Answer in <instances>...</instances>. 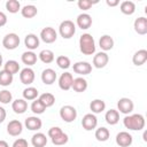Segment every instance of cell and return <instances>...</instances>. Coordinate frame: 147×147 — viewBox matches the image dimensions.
<instances>
[{"label":"cell","mask_w":147,"mask_h":147,"mask_svg":"<svg viewBox=\"0 0 147 147\" xmlns=\"http://www.w3.org/2000/svg\"><path fill=\"white\" fill-rule=\"evenodd\" d=\"M123 124L126 129L132 131H140L145 127V117L141 114L126 115L123 119Z\"/></svg>","instance_id":"1"},{"label":"cell","mask_w":147,"mask_h":147,"mask_svg":"<svg viewBox=\"0 0 147 147\" xmlns=\"http://www.w3.org/2000/svg\"><path fill=\"white\" fill-rule=\"evenodd\" d=\"M79 49L84 55H92L95 53V41L92 34L83 33L79 38Z\"/></svg>","instance_id":"2"},{"label":"cell","mask_w":147,"mask_h":147,"mask_svg":"<svg viewBox=\"0 0 147 147\" xmlns=\"http://www.w3.org/2000/svg\"><path fill=\"white\" fill-rule=\"evenodd\" d=\"M48 137L51 138L52 142L56 146H63L68 142L69 138H68V134L64 133L62 131L61 127L59 126H53L48 130Z\"/></svg>","instance_id":"3"},{"label":"cell","mask_w":147,"mask_h":147,"mask_svg":"<svg viewBox=\"0 0 147 147\" xmlns=\"http://www.w3.org/2000/svg\"><path fill=\"white\" fill-rule=\"evenodd\" d=\"M59 32L63 39H70L71 37H74V34L76 32V25L72 21L65 20V21L61 22V24L59 26Z\"/></svg>","instance_id":"4"},{"label":"cell","mask_w":147,"mask_h":147,"mask_svg":"<svg viewBox=\"0 0 147 147\" xmlns=\"http://www.w3.org/2000/svg\"><path fill=\"white\" fill-rule=\"evenodd\" d=\"M60 117L65 123H71L77 118V110L75 107L70 105H65L60 109Z\"/></svg>","instance_id":"5"},{"label":"cell","mask_w":147,"mask_h":147,"mask_svg":"<svg viewBox=\"0 0 147 147\" xmlns=\"http://www.w3.org/2000/svg\"><path fill=\"white\" fill-rule=\"evenodd\" d=\"M20 37L16 33H7L2 39V46L6 49L13 51L20 46Z\"/></svg>","instance_id":"6"},{"label":"cell","mask_w":147,"mask_h":147,"mask_svg":"<svg viewBox=\"0 0 147 147\" xmlns=\"http://www.w3.org/2000/svg\"><path fill=\"white\" fill-rule=\"evenodd\" d=\"M40 39L46 44H53L57 39V33L54 28L46 26L40 31Z\"/></svg>","instance_id":"7"},{"label":"cell","mask_w":147,"mask_h":147,"mask_svg":"<svg viewBox=\"0 0 147 147\" xmlns=\"http://www.w3.org/2000/svg\"><path fill=\"white\" fill-rule=\"evenodd\" d=\"M134 105L130 98H121L117 102V109L124 115H130L133 111Z\"/></svg>","instance_id":"8"},{"label":"cell","mask_w":147,"mask_h":147,"mask_svg":"<svg viewBox=\"0 0 147 147\" xmlns=\"http://www.w3.org/2000/svg\"><path fill=\"white\" fill-rule=\"evenodd\" d=\"M96 125H98V118H96V116L94 114L91 113V114L84 115V117L82 119V126H83L84 130L92 131V130H94L96 127Z\"/></svg>","instance_id":"9"},{"label":"cell","mask_w":147,"mask_h":147,"mask_svg":"<svg viewBox=\"0 0 147 147\" xmlns=\"http://www.w3.org/2000/svg\"><path fill=\"white\" fill-rule=\"evenodd\" d=\"M34 77H36L34 71L30 67H26V68L22 69L21 72H20V80L24 85H31L34 80Z\"/></svg>","instance_id":"10"},{"label":"cell","mask_w":147,"mask_h":147,"mask_svg":"<svg viewBox=\"0 0 147 147\" xmlns=\"http://www.w3.org/2000/svg\"><path fill=\"white\" fill-rule=\"evenodd\" d=\"M72 82H74V76L72 74L65 71L63 72L60 78H59V87L63 91H69L71 88V85H72Z\"/></svg>","instance_id":"11"},{"label":"cell","mask_w":147,"mask_h":147,"mask_svg":"<svg viewBox=\"0 0 147 147\" xmlns=\"http://www.w3.org/2000/svg\"><path fill=\"white\" fill-rule=\"evenodd\" d=\"M133 138L132 136L126 131H121L116 134V144L119 147H129L132 145Z\"/></svg>","instance_id":"12"},{"label":"cell","mask_w":147,"mask_h":147,"mask_svg":"<svg viewBox=\"0 0 147 147\" xmlns=\"http://www.w3.org/2000/svg\"><path fill=\"white\" fill-rule=\"evenodd\" d=\"M23 131V124L18 119H13L7 124V132L11 137H18Z\"/></svg>","instance_id":"13"},{"label":"cell","mask_w":147,"mask_h":147,"mask_svg":"<svg viewBox=\"0 0 147 147\" xmlns=\"http://www.w3.org/2000/svg\"><path fill=\"white\" fill-rule=\"evenodd\" d=\"M109 56L106 52H99L93 56V65L96 69H102L108 64Z\"/></svg>","instance_id":"14"},{"label":"cell","mask_w":147,"mask_h":147,"mask_svg":"<svg viewBox=\"0 0 147 147\" xmlns=\"http://www.w3.org/2000/svg\"><path fill=\"white\" fill-rule=\"evenodd\" d=\"M72 68H74V71H75L76 74L82 75V76L88 75V74H91V71H92V64H90V63L86 62V61L76 62Z\"/></svg>","instance_id":"15"},{"label":"cell","mask_w":147,"mask_h":147,"mask_svg":"<svg viewBox=\"0 0 147 147\" xmlns=\"http://www.w3.org/2000/svg\"><path fill=\"white\" fill-rule=\"evenodd\" d=\"M24 125L28 130L30 131H38L41 129L42 126V122L39 117L37 116H30L28 118H25V122H24Z\"/></svg>","instance_id":"16"},{"label":"cell","mask_w":147,"mask_h":147,"mask_svg":"<svg viewBox=\"0 0 147 147\" xmlns=\"http://www.w3.org/2000/svg\"><path fill=\"white\" fill-rule=\"evenodd\" d=\"M76 23H77L78 28H80L82 30H87L92 25V17L86 13H82L77 16Z\"/></svg>","instance_id":"17"},{"label":"cell","mask_w":147,"mask_h":147,"mask_svg":"<svg viewBox=\"0 0 147 147\" xmlns=\"http://www.w3.org/2000/svg\"><path fill=\"white\" fill-rule=\"evenodd\" d=\"M133 28L138 34H140V36L146 34L147 33V18L144 16L136 18V21L133 23Z\"/></svg>","instance_id":"18"},{"label":"cell","mask_w":147,"mask_h":147,"mask_svg":"<svg viewBox=\"0 0 147 147\" xmlns=\"http://www.w3.org/2000/svg\"><path fill=\"white\" fill-rule=\"evenodd\" d=\"M56 78H57V76H56L55 70H53L51 68H47L41 72V80L46 85H52L53 83H55Z\"/></svg>","instance_id":"19"},{"label":"cell","mask_w":147,"mask_h":147,"mask_svg":"<svg viewBox=\"0 0 147 147\" xmlns=\"http://www.w3.org/2000/svg\"><path fill=\"white\" fill-rule=\"evenodd\" d=\"M24 45L30 51L38 48L39 47V37H37V34H34V33L26 34L24 38Z\"/></svg>","instance_id":"20"},{"label":"cell","mask_w":147,"mask_h":147,"mask_svg":"<svg viewBox=\"0 0 147 147\" xmlns=\"http://www.w3.org/2000/svg\"><path fill=\"white\" fill-rule=\"evenodd\" d=\"M71 88L77 93H83V92H85L87 90V80L85 78H83V77L74 78Z\"/></svg>","instance_id":"21"},{"label":"cell","mask_w":147,"mask_h":147,"mask_svg":"<svg viewBox=\"0 0 147 147\" xmlns=\"http://www.w3.org/2000/svg\"><path fill=\"white\" fill-rule=\"evenodd\" d=\"M99 46L103 52L110 51L114 47V39L109 34H103L99 39Z\"/></svg>","instance_id":"22"},{"label":"cell","mask_w":147,"mask_h":147,"mask_svg":"<svg viewBox=\"0 0 147 147\" xmlns=\"http://www.w3.org/2000/svg\"><path fill=\"white\" fill-rule=\"evenodd\" d=\"M146 61H147V51L146 49H139L132 56V62L137 67H140V65L145 64Z\"/></svg>","instance_id":"23"},{"label":"cell","mask_w":147,"mask_h":147,"mask_svg":"<svg viewBox=\"0 0 147 147\" xmlns=\"http://www.w3.org/2000/svg\"><path fill=\"white\" fill-rule=\"evenodd\" d=\"M11 109L15 114H24L28 109V102L24 99H16L11 102Z\"/></svg>","instance_id":"24"},{"label":"cell","mask_w":147,"mask_h":147,"mask_svg":"<svg viewBox=\"0 0 147 147\" xmlns=\"http://www.w3.org/2000/svg\"><path fill=\"white\" fill-rule=\"evenodd\" d=\"M31 144L33 145V147H45L47 145L46 134H44L41 132L34 133L32 136V138H31Z\"/></svg>","instance_id":"25"},{"label":"cell","mask_w":147,"mask_h":147,"mask_svg":"<svg viewBox=\"0 0 147 147\" xmlns=\"http://www.w3.org/2000/svg\"><path fill=\"white\" fill-rule=\"evenodd\" d=\"M90 109L92 110V114H100L106 109V102L101 99H94L90 103Z\"/></svg>","instance_id":"26"},{"label":"cell","mask_w":147,"mask_h":147,"mask_svg":"<svg viewBox=\"0 0 147 147\" xmlns=\"http://www.w3.org/2000/svg\"><path fill=\"white\" fill-rule=\"evenodd\" d=\"M21 60L24 64H26L28 67H31L33 64H36L37 62V54L33 53L32 51H28V52H24L22 55H21Z\"/></svg>","instance_id":"27"},{"label":"cell","mask_w":147,"mask_h":147,"mask_svg":"<svg viewBox=\"0 0 147 147\" xmlns=\"http://www.w3.org/2000/svg\"><path fill=\"white\" fill-rule=\"evenodd\" d=\"M105 119L110 125L117 124L119 122V113H118V110H116V109H109V110H107V113L105 115Z\"/></svg>","instance_id":"28"},{"label":"cell","mask_w":147,"mask_h":147,"mask_svg":"<svg viewBox=\"0 0 147 147\" xmlns=\"http://www.w3.org/2000/svg\"><path fill=\"white\" fill-rule=\"evenodd\" d=\"M119 9H121V11H122L124 15H132V14L136 11V5H134L133 1L125 0V1L121 2Z\"/></svg>","instance_id":"29"},{"label":"cell","mask_w":147,"mask_h":147,"mask_svg":"<svg viewBox=\"0 0 147 147\" xmlns=\"http://www.w3.org/2000/svg\"><path fill=\"white\" fill-rule=\"evenodd\" d=\"M37 13H38V9L33 5H25L23 8H21V14L25 18H32L37 15Z\"/></svg>","instance_id":"30"},{"label":"cell","mask_w":147,"mask_h":147,"mask_svg":"<svg viewBox=\"0 0 147 147\" xmlns=\"http://www.w3.org/2000/svg\"><path fill=\"white\" fill-rule=\"evenodd\" d=\"M38 94H39V92H38V90L36 88V87H33V86H28L26 88H24V91H23V99L26 101V100H29V101H33V100H36L37 98H38Z\"/></svg>","instance_id":"31"},{"label":"cell","mask_w":147,"mask_h":147,"mask_svg":"<svg viewBox=\"0 0 147 147\" xmlns=\"http://www.w3.org/2000/svg\"><path fill=\"white\" fill-rule=\"evenodd\" d=\"M3 70H6L7 72H9L10 75H15L20 71V64L17 61L15 60H8L5 64H3Z\"/></svg>","instance_id":"32"},{"label":"cell","mask_w":147,"mask_h":147,"mask_svg":"<svg viewBox=\"0 0 147 147\" xmlns=\"http://www.w3.org/2000/svg\"><path fill=\"white\" fill-rule=\"evenodd\" d=\"M39 60L42 62V63H46V64H49L54 61L55 56H54V53L51 51V49H42L40 53H39Z\"/></svg>","instance_id":"33"},{"label":"cell","mask_w":147,"mask_h":147,"mask_svg":"<svg viewBox=\"0 0 147 147\" xmlns=\"http://www.w3.org/2000/svg\"><path fill=\"white\" fill-rule=\"evenodd\" d=\"M109 137H110V132L107 127L101 126V127L95 130V138H96L98 141H101V142L107 141L109 139Z\"/></svg>","instance_id":"34"},{"label":"cell","mask_w":147,"mask_h":147,"mask_svg":"<svg viewBox=\"0 0 147 147\" xmlns=\"http://www.w3.org/2000/svg\"><path fill=\"white\" fill-rule=\"evenodd\" d=\"M38 99L40 100V102H41L46 108L52 107V106L54 105V102H55V96H54L52 93H42V94H40V96H39Z\"/></svg>","instance_id":"35"},{"label":"cell","mask_w":147,"mask_h":147,"mask_svg":"<svg viewBox=\"0 0 147 147\" xmlns=\"http://www.w3.org/2000/svg\"><path fill=\"white\" fill-rule=\"evenodd\" d=\"M13 79H14L13 75L7 72L6 70L0 71V85L1 86H9L13 83Z\"/></svg>","instance_id":"36"},{"label":"cell","mask_w":147,"mask_h":147,"mask_svg":"<svg viewBox=\"0 0 147 147\" xmlns=\"http://www.w3.org/2000/svg\"><path fill=\"white\" fill-rule=\"evenodd\" d=\"M45 110H46V107L40 102L39 99H36V100L32 101V103H31V111H32L33 114L40 115V114H42Z\"/></svg>","instance_id":"37"},{"label":"cell","mask_w":147,"mask_h":147,"mask_svg":"<svg viewBox=\"0 0 147 147\" xmlns=\"http://www.w3.org/2000/svg\"><path fill=\"white\" fill-rule=\"evenodd\" d=\"M6 9L11 14H16L21 10V3L17 0H8L6 2Z\"/></svg>","instance_id":"38"},{"label":"cell","mask_w":147,"mask_h":147,"mask_svg":"<svg viewBox=\"0 0 147 147\" xmlns=\"http://www.w3.org/2000/svg\"><path fill=\"white\" fill-rule=\"evenodd\" d=\"M56 64H57L59 68H61V69H68V68L70 67L71 62H70V59H69L68 56H65V55H60V56L56 57Z\"/></svg>","instance_id":"39"},{"label":"cell","mask_w":147,"mask_h":147,"mask_svg":"<svg viewBox=\"0 0 147 147\" xmlns=\"http://www.w3.org/2000/svg\"><path fill=\"white\" fill-rule=\"evenodd\" d=\"M13 100V94L8 91V90H2L0 91V102L3 105H7L9 102H11Z\"/></svg>","instance_id":"40"},{"label":"cell","mask_w":147,"mask_h":147,"mask_svg":"<svg viewBox=\"0 0 147 147\" xmlns=\"http://www.w3.org/2000/svg\"><path fill=\"white\" fill-rule=\"evenodd\" d=\"M94 3H96V2H92V1H90V0H79V1L77 2L79 9H82V10H88Z\"/></svg>","instance_id":"41"},{"label":"cell","mask_w":147,"mask_h":147,"mask_svg":"<svg viewBox=\"0 0 147 147\" xmlns=\"http://www.w3.org/2000/svg\"><path fill=\"white\" fill-rule=\"evenodd\" d=\"M13 147H29V145H28V141H26L25 139L18 138V139H16V140L14 141Z\"/></svg>","instance_id":"42"},{"label":"cell","mask_w":147,"mask_h":147,"mask_svg":"<svg viewBox=\"0 0 147 147\" xmlns=\"http://www.w3.org/2000/svg\"><path fill=\"white\" fill-rule=\"evenodd\" d=\"M7 24V16L3 11H0V28Z\"/></svg>","instance_id":"43"},{"label":"cell","mask_w":147,"mask_h":147,"mask_svg":"<svg viewBox=\"0 0 147 147\" xmlns=\"http://www.w3.org/2000/svg\"><path fill=\"white\" fill-rule=\"evenodd\" d=\"M6 116H7V113H6L5 108L0 106V123H2L6 119Z\"/></svg>","instance_id":"44"},{"label":"cell","mask_w":147,"mask_h":147,"mask_svg":"<svg viewBox=\"0 0 147 147\" xmlns=\"http://www.w3.org/2000/svg\"><path fill=\"white\" fill-rule=\"evenodd\" d=\"M106 3L109 7H115V6H117L119 3V1L118 0H106Z\"/></svg>","instance_id":"45"},{"label":"cell","mask_w":147,"mask_h":147,"mask_svg":"<svg viewBox=\"0 0 147 147\" xmlns=\"http://www.w3.org/2000/svg\"><path fill=\"white\" fill-rule=\"evenodd\" d=\"M0 147H9L8 142L5 141V140H0Z\"/></svg>","instance_id":"46"},{"label":"cell","mask_w":147,"mask_h":147,"mask_svg":"<svg viewBox=\"0 0 147 147\" xmlns=\"http://www.w3.org/2000/svg\"><path fill=\"white\" fill-rule=\"evenodd\" d=\"M2 64H3V60H2V55L0 54V67H1Z\"/></svg>","instance_id":"47"},{"label":"cell","mask_w":147,"mask_h":147,"mask_svg":"<svg viewBox=\"0 0 147 147\" xmlns=\"http://www.w3.org/2000/svg\"><path fill=\"white\" fill-rule=\"evenodd\" d=\"M146 136H147V133H146V132H144V140H145V141H147V138H146Z\"/></svg>","instance_id":"48"}]
</instances>
